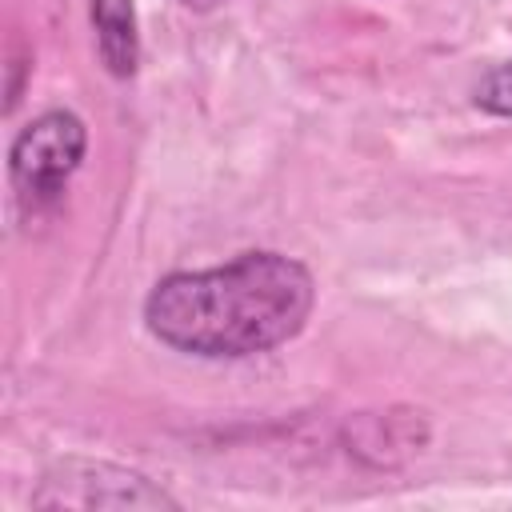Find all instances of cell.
<instances>
[{
  "mask_svg": "<svg viewBox=\"0 0 512 512\" xmlns=\"http://www.w3.org/2000/svg\"><path fill=\"white\" fill-rule=\"evenodd\" d=\"M312 272L284 252H240L220 268L168 272L144 296L148 332L188 356L244 360L288 344L312 316Z\"/></svg>",
  "mask_w": 512,
  "mask_h": 512,
  "instance_id": "6da1fadb",
  "label": "cell"
},
{
  "mask_svg": "<svg viewBox=\"0 0 512 512\" xmlns=\"http://www.w3.org/2000/svg\"><path fill=\"white\" fill-rule=\"evenodd\" d=\"M84 148H88V128L76 112L52 108L32 124H24L8 148V180L16 196L32 208L52 204L64 192L68 176L80 168Z\"/></svg>",
  "mask_w": 512,
  "mask_h": 512,
  "instance_id": "7a4b0ae2",
  "label": "cell"
},
{
  "mask_svg": "<svg viewBox=\"0 0 512 512\" xmlns=\"http://www.w3.org/2000/svg\"><path fill=\"white\" fill-rule=\"evenodd\" d=\"M32 508H176V500L132 468L68 456L44 472Z\"/></svg>",
  "mask_w": 512,
  "mask_h": 512,
  "instance_id": "3957f363",
  "label": "cell"
},
{
  "mask_svg": "<svg viewBox=\"0 0 512 512\" xmlns=\"http://www.w3.org/2000/svg\"><path fill=\"white\" fill-rule=\"evenodd\" d=\"M92 28L104 68L120 80L132 76L140 64V32H136L132 0H92Z\"/></svg>",
  "mask_w": 512,
  "mask_h": 512,
  "instance_id": "277c9868",
  "label": "cell"
},
{
  "mask_svg": "<svg viewBox=\"0 0 512 512\" xmlns=\"http://www.w3.org/2000/svg\"><path fill=\"white\" fill-rule=\"evenodd\" d=\"M472 100H476V108H484V112H492V116H512V60L488 68V72L476 80Z\"/></svg>",
  "mask_w": 512,
  "mask_h": 512,
  "instance_id": "5b68a950",
  "label": "cell"
},
{
  "mask_svg": "<svg viewBox=\"0 0 512 512\" xmlns=\"http://www.w3.org/2000/svg\"><path fill=\"white\" fill-rule=\"evenodd\" d=\"M180 4H188L192 12H208V8H216L220 0H180Z\"/></svg>",
  "mask_w": 512,
  "mask_h": 512,
  "instance_id": "8992f818",
  "label": "cell"
}]
</instances>
